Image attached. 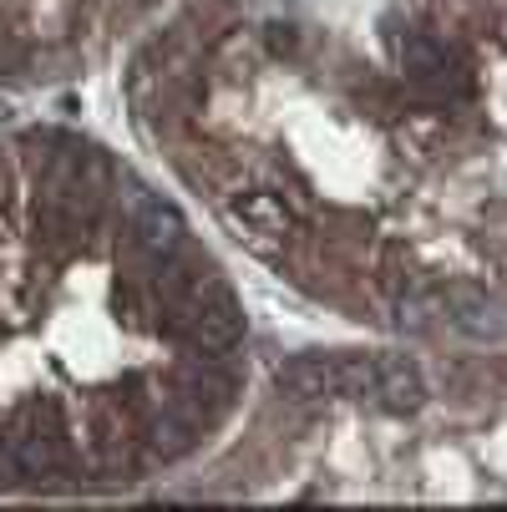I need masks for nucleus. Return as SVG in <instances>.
I'll use <instances>...</instances> for the list:
<instances>
[{
	"instance_id": "obj_1",
	"label": "nucleus",
	"mask_w": 507,
	"mask_h": 512,
	"mask_svg": "<svg viewBox=\"0 0 507 512\" xmlns=\"http://www.w3.org/2000/svg\"><path fill=\"white\" fill-rule=\"evenodd\" d=\"M224 213H229V224H239L244 234H259V239H284L300 224V208L279 188H239V193H229Z\"/></svg>"
},
{
	"instance_id": "obj_2",
	"label": "nucleus",
	"mask_w": 507,
	"mask_h": 512,
	"mask_svg": "<svg viewBox=\"0 0 507 512\" xmlns=\"http://www.w3.org/2000/svg\"><path fill=\"white\" fill-rule=\"evenodd\" d=\"M183 234H188V229H183V213H178L173 203L148 198V193L137 198V208H132V249L148 259V264L178 254V249H183Z\"/></svg>"
},
{
	"instance_id": "obj_3",
	"label": "nucleus",
	"mask_w": 507,
	"mask_h": 512,
	"mask_svg": "<svg viewBox=\"0 0 507 512\" xmlns=\"http://www.w3.org/2000/svg\"><path fill=\"white\" fill-rule=\"evenodd\" d=\"M437 305H442L447 325H457L472 340H502L507 335V320H502L497 300L487 295V289H477V284H447L437 295Z\"/></svg>"
},
{
	"instance_id": "obj_4",
	"label": "nucleus",
	"mask_w": 507,
	"mask_h": 512,
	"mask_svg": "<svg viewBox=\"0 0 507 512\" xmlns=\"http://www.w3.org/2000/svg\"><path fill=\"white\" fill-rule=\"evenodd\" d=\"M391 46H396V61H401V71L416 82V87H431V92H447L452 82H457V66H452V56L431 41V36H421V31H396L391 36Z\"/></svg>"
},
{
	"instance_id": "obj_5",
	"label": "nucleus",
	"mask_w": 507,
	"mask_h": 512,
	"mask_svg": "<svg viewBox=\"0 0 507 512\" xmlns=\"http://www.w3.org/2000/svg\"><path fill=\"white\" fill-rule=\"evenodd\" d=\"M279 396L284 401H325V396H340V371H335V360L325 355H295V360H284L279 365V376H274Z\"/></svg>"
},
{
	"instance_id": "obj_6",
	"label": "nucleus",
	"mask_w": 507,
	"mask_h": 512,
	"mask_svg": "<svg viewBox=\"0 0 507 512\" xmlns=\"http://www.w3.org/2000/svg\"><path fill=\"white\" fill-rule=\"evenodd\" d=\"M371 396L386 411H396V416L416 411L426 401V381L416 371V360H406V355H376V391Z\"/></svg>"
},
{
	"instance_id": "obj_7",
	"label": "nucleus",
	"mask_w": 507,
	"mask_h": 512,
	"mask_svg": "<svg viewBox=\"0 0 507 512\" xmlns=\"http://www.w3.org/2000/svg\"><path fill=\"white\" fill-rule=\"evenodd\" d=\"M391 310H396V325H401V330H431V320L442 315L437 295L416 289L411 279H401V284L391 289Z\"/></svg>"
},
{
	"instance_id": "obj_8",
	"label": "nucleus",
	"mask_w": 507,
	"mask_h": 512,
	"mask_svg": "<svg viewBox=\"0 0 507 512\" xmlns=\"http://www.w3.org/2000/svg\"><path fill=\"white\" fill-rule=\"evenodd\" d=\"M269 46L274 51H295V26H269Z\"/></svg>"
}]
</instances>
